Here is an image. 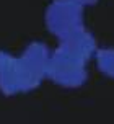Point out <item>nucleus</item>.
I'll return each instance as SVG.
<instances>
[{"label":"nucleus","instance_id":"nucleus-1","mask_svg":"<svg viewBox=\"0 0 114 124\" xmlns=\"http://www.w3.org/2000/svg\"><path fill=\"white\" fill-rule=\"evenodd\" d=\"M51 51L41 43H31L21 56L0 51V92L3 95L31 92L47 77Z\"/></svg>","mask_w":114,"mask_h":124},{"label":"nucleus","instance_id":"nucleus-2","mask_svg":"<svg viewBox=\"0 0 114 124\" xmlns=\"http://www.w3.org/2000/svg\"><path fill=\"white\" fill-rule=\"evenodd\" d=\"M86 62L88 61L83 56L59 43L49 57L47 78L67 88L80 87L86 80Z\"/></svg>","mask_w":114,"mask_h":124},{"label":"nucleus","instance_id":"nucleus-3","mask_svg":"<svg viewBox=\"0 0 114 124\" xmlns=\"http://www.w3.org/2000/svg\"><path fill=\"white\" fill-rule=\"evenodd\" d=\"M83 7L72 0H54L46 10V26L59 41H65L85 31Z\"/></svg>","mask_w":114,"mask_h":124},{"label":"nucleus","instance_id":"nucleus-4","mask_svg":"<svg viewBox=\"0 0 114 124\" xmlns=\"http://www.w3.org/2000/svg\"><path fill=\"white\" fill-rule=\"evenodd\" d=\"M95 61L98 69L101 70L104 75H108L114 78V49L113 47H103V49H96Z\"/></svg>","mask_w":114,"mask_h":124},{"label":"nucleus","instance_id":"nucleus-5","mask_svg":"<svg viewBox=\"0 0 114 124\" xmlns=\"http://www.w3.org/2000/svg\"><path fill=\"white\" fill-rule=\"evenodd\" d=\"M72 2H75L77 5L80 7H86V5H95L98 0H72Z\"/></svg>","mask_w":114,"mask_h":124}]
</instances>
